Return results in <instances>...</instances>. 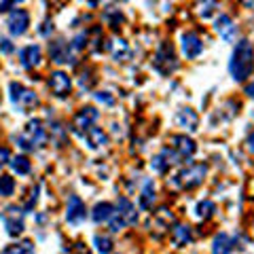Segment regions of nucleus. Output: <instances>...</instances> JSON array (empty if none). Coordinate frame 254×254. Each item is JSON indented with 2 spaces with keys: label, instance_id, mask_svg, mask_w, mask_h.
Wrapping results in <instances>:
<instances>
[{
  "label": "nucleus",
  "instance_id": "c756f323",
  "mask_svg": "<svg viewBox=\"0 0 254 254\" xmlns=\"http://www.w3.org/2000/svg\"><path fill=\"white\" fill-rule=\"evenodd\" d=\"M13 51H15V47H13V43L9 41V38L0 36V53H4V55H11Z\"/></svg>",
  "mask_w": 254,
  "mask_h": 254
},
{
  "label": "nucleus",
  "instance_id": "393cba45",
  "mask_svg": "<svg viewBox=\"0 0 254 254\" xmlns=\"http://www.w3.org/2000/svg\"><path fill=\"white\" fill-rule=\"evenodd\" d=\"M170 161H168V159H165V155L163 153H159V155H155L153 157V161H150V168H153L157 174H165V172H168L170 170Z\"/></svg>",
  "mask_w": 254,
  "mask_h": 254
},
{
  "label": "nucleus",
  "instance_id": "b1692460",
  "mask_svg": "<svg viewBox=\"0 0 254 254\" xmlns=\"http://www.w3.org/2000/svg\"><path fill=\"white\" fill-rule=\"evenodd\" d=\"M11 168H13L15 174H21V176H26V174H30L32 165H30V159H28V157L19 155V157L11 159Z\"/></svg>",
  "mask_w": 254,
  "mask_h": 254
},
{
  "label": "nucleus",
  "instance_id": "6e6552de",
  "mask_svg": "<svg viewBox=\"0 0 254 254\" xmlns=\"http://www.w3.org/2000/svg\"><path fill=\"white\" fill-rule=\"evenodd\" d=\"M49 89L53 95H58V98H66L70 89H72V81H70V76L66 72L58 70V72H51V76H49Z\"/></svg>",
  "mask_w": 254,
  "mask_h": 254
},
{
  "label": "nucleus",
  "instance_id": "aec40b11",
  "mask_svg": "<svg viewBox=\"0 0 254 254\" xmlns=\"http://www.w3.org/2000/svg\"><path fill=\"white\" fill-rule=\"evenodd\" d=\"M233 252V240L227 233H220L212 242V254H231Z\"/></svg>",
  "mask_w": 254,
  "mask_h": 254
},
{
  "label": "nucleus",
  "instance_id": "39448f33",
  "mask_svg": "<svg viewBox=\"0 0 254 254\" xmlns=\"http://www.w3.org/2000/svg\"><path fill=\"white\" fill-rule=\"evenodd\" d=\"M176 66H178V62H176V55H174L172 45L170 43H163L161 49H159L157 55H155V70L168 76L170 72L176 70Z\"/></svg>",
  "mask_w": 254,
  "mask_h": 254
},
{
  "label": "nucleus",
  "instance_id": "4468645a",
  "mask_svg": "<svg viewBox=\"0 0 254 254\" xmlns=\"http://www.w3.org/2000/svg\"><path fill=\"white\" fill-rule=\"evenodd\" d=\"M176 123L189 131H195L197 127H199V117H197L193 108H180L176 113Z\"/></svg>",
  "mask_w": 254,
  "mask_h": 254
},
{
  "label": "nucleus",
  "instance_id": "1a4fd4ad",
  "mask_svg": "<svg viewBox=\"0 0 254 254\" xmlns=\"http://www.w3.org/2000/svg\"><path fill=\"white\" fill-rule=\"evenodd\" d=\"M87 218V208L81 201V197L72 195L68 199V208H66V220L70 225H81V222Z\"/></svg>",
  "mask_w": 254,
  "mask_h": 254
},
{
  "label": "nucleus",
  "instance_id": "f704fd0d",
  "mask_svg": "<svg viewBox=\"0 0 254 254\" xmlns=\"http://www.w3.org/2000/svg\"><path fill=\"white\" fill-rule=\"evenodd\" d=\"M11 6H15V2H0V13H4V11H9Z\"/></svg>",
  "mask_w": 254,
  "mask_h": 254
},
{
  "label": "nucleus",
  "instance_id": "412c9836",
  "mask_svg": "<svg viewBox=\"0 0 254 254\" xmlns=\"http://www.w3.org/2000/svg\"><path fill=\"white\" fill-rule=\"evenodd\" d=\"M153 201H155V185H153V180H146L144 189H142V195H140V208L142 210L153 208Z\"/></svg>",
  "mask_w": 254,
  "mask_h": 254
},
{
  "label": "nucleus",
  "instance_id": "9b49d317",
  "mask_svg": "<svg viewBox=\"0 0 254 254\" xmlns=\"http://www.w3.org/2000/svg\"><path fill=\"white\" fill-rule=\"evenodd\" d=\"M203 51V43L201 38L193 34V32H187V34H182V53L187 55V60H195L199 58Z\"/></svg>",
  "mask_w": 254,
  "mask_h": 254
},
{
  "label": "nucleus",
  "instance_id": "7c9ffc66",
  "mask_svg": "<svg viewBox=\"0 0 254 254\" xmlns=\"http://www.w3.org/2000/svg\"><path fill=\"white\" fill-rule=\"evenodd\" d=\"M6 163H11V150L6 146H0V168H4Z\"/></svg>",
  "mask_w": 254,
  "mask_h": 254
},
{
  "label": "nucleus",
  "instance_id": "bb28decb",
  "mask_svg": "<svg viewBox=\"0 0 254 254\" xmlns=\"http://www.w3.org/2000/svg\"><path fill=\"white\" fill-rule=\"evenodd\" d=\"M93 244L100 254H110V250H113V242H110V237H106V235H95Z\"/></svg>",
  "mask_w": 254,
  "mask_h": 254
},
{
  "label": "nucleus",
  "instance_id": "7ed1b4c3",
  "mask_svg": "<svg viewBox=\"0 0 254 254\" xmlns=\"http://www.w3.org/2000/svg\"><path fill=\"white\" fill-rule=\"evenodd\" d=\"M205 174H208V165L205 163H193L189 165L187 170H182L176 178H174V185L180 189H193L197 185H201Z\"/></svg>",
  "mask_w": 254,
  "mask_h": 254
},
{
  "label": "nucleus",
  "instance_id": "9d476101",
  "mask_svg": "<svg viewBox=\"0 0 254 254\" xmlns=\"http://www.w3.org/2000/svg\"><path fill=\"white\" fill-rule=\"evenodd\" d=\"M98 119V110H95L93 106H85V108H81L76 113V117H74V131H78L83 136V133L89 129V127H93V121Z\"/></svg>",
  "mask_w": 254,
  "mask_h": 254
},
{
  "label": "nucleus",
  "instance_id": "f8f14e48",
  "mask_svg": "<svg viewBox=\"0 0 254 254\" xmlns=\"http://www.w3.org/2000/svg\"><path fill=\"white\" fill-rule=\"evenodd\" d=\"M170 148H174V153H176L180 159H190V157L195 155L197 144L189 136H174Z\"/></svg>",
  "mask_w": 254,
  "mask_h": 254
},
{
  "label": "nucleus",
  "instance_id": "20e7f679",
  "mask_svg": "<svg viewBox=\"0 0 254 254\" xmlns=\"http://www.w3.org/2000/svg\"><path fill=\"white\" fill-rule=\"evenodd\" d=\"M9 89H11V102L15 106H17L21 113H26V110L30 108H34L38 104V98H36V93L28 89V87H23L21 83H11L9 85Z\"/></svg>",
  "mask_w": 254,
  "mask_h": 254
},
{
  "label": "nucleus",
  "instance_id": "c9c22d12",
  "mask_svg": "<svg viewBox=\"0 0 254 254\" xmlns=\"http://www.w3.org/2000/svg\"><path fill=\"white\" fill-rule=\"evenodd\" d=\"M246 93H248L250 98H254V81H252V83H248V85H246Z\"/></svg>",
  "mask_w": 254,
  "mask_h": 254
},
{
  "label": "nucleus",
  "instance_id": "4be33fe9",
  "mask_svg": "<svg viewBox=\"0 0 254 254\" xmlns=\"http://www.w3.org/2000/svg\"><path fill=\"white\" fill-rule=\"evenodd\" d=\"M172 242L176 246H187L190 242V229L185 225H174L172 229Z\"/></svg>",
  "mask_w": 254,
  "mask_h": 254
},
{
  "label": "nucleus",
  "instance_id": "0eeeda50",
  "mask_svg": "<svg viewBox=\"0 0 254 254\" xmlns=\"http://www.w3.org/2000/svg\"><path fill=\"white\" fill-rule=\"evenodd\" d=\"M6 26H9V32L13 36L26 34V30L30 26V13L26 9H15L9 15V19H6Z\"/></svg>",
  "mask_w": 254,
  "mask_h": 254
},
{
  "label": "nucleus",
  "instance_id": "473e14b6",
  "mask_svg": "<svg viewBox=\"0 0 254 254\" xmlns=\"http://www.w3.org/2000/svg\"><path fill=\"white\" fill-rule=\"evenodd\" d=\"M95 98H98L100 102H104V104H113V95H108V91H100V93H95Z\"/></svg>",
  "mask_w": 254,
  "mask_h": 254
},
{
  "label": "nucleus",
  "instance_id": "a211bd4d",
  "mask_svg": "<svg viewBox=\"0 0 254 254\" xmlns=\"http://www.w3.org/2000/svg\"><path fill=\"white\" fill-rule=\"evenodd\" d=\"M216 32L220 34V38H225L227 43H231L235 38V23L229 15H220L216 19Z\"/></svg>",
  "mask_w": 254,
  "mask_h": 254
},
{
  "label": "nucleus",
  "instance_id": "6ab92c4d",
  "mask_svg": "<svg viewBox=\"0 0 254 254\" xmlns=\"http://www.w3.org/2000/svg\"><path fill=\"white\" fill-rule=\"evenodd\" d=\"M117 210H115V205L113 203H108V201H102V203H98L93 208V212H91V218H93V222H108L110 218H113V214H115Z\"/></svg>",
  "mask_w": 254,
  "mask_h": 254
},
{
  "label": "nucleus",
  "instance_id": "2eb2a0df",
  "mask_svg": "<svg viewBox=\"0 0 254 254\" xmlns=\"http://www.w3.org/2000/svg\"><path fill=\"white\" fill-rule=\"evenodd\" d=\"M19 62L23 68H34L41 64V47L38 45H30V47H23L19 51Z\"/></svg>",
  "mask_w": 254,
  "mask_h": 254
},
{
  "label": "nucleus",
  "instance_id": "2f4dec72",
  "mask_svg": "<svg viewBox=\"0 0 254 254\" xmlns=\"http://www.w3.org/2000/svg\"><path fill=\"white\" fill-rule=\"evenodd\" d=\"M30 195H32V197H30L28 203H26V210H32V208H34V203H36V199H38V187L32 189V193H30Z\"/></svg>",
  "mask_w": 254,
  "mask_h": 254
},
{
  "label": "nucleus",
  "instance_id": "f03ea898",
  "mask_svg": "<svg viewBox=\"0 0 254 254\" xmlns=\"http://www.w3.org/2000/svg\"><path fill=\"white\" fill-rule=\"evenodd\" d=\"M15 140H17V144L23 150H34L36 146H43L47 142V131H45L43 123L38 121V119H34V121H30L26 125V131H23L21 136H17Z\"/></svg>",
  "mask_w": 254,
  "mask_h": 254
},
{
  "label": "nucleus",
  "instance_id": "4c0bfd02",
  "mask_svg": "<svg viewBox=\"0 0 254 254\" xmlns=\"http://www.w3.org/2000/svg\"><path fill=\"white\" fill-rule=\"evenodd\" d=\"M252 117H254V113H252Z\"/></svg>",
  "mask_w": 254,
  "mask_h": 254
},
{
  "label": "nucleus",
  "instance_id": "ddd939ff",
  "mask_svg": "<svg viewBox=\"0 0 254 254\" xmlns=\"http://www.w3.org/2000/svg\"><path fill=\"white\" fill-rule=\"evenodd\" d=\"M117 214L123 218L125 225H136L138 222V212H136V205H133L127 197H121L117 203Z\"/></svg>",
  "mask_w": 254,
  "mask_h": 254
},
{
  "label": "nucleus",
  "instance_id": "cd10ccee",
  "mask_svg": "<svg viewBox=\"0 0 254 254\" xmlns=\"http://www.w3.org/2000/svg\"><path fill=\"white\" fill-rule=\"evenodd\" d=\"M113 55L117 62H123L125 58H129V47H127L125 41H117L115 47H113Z\"/></svg>",
  "mask_w": 254,
  "mask_h": 254
},
{
  "label": "nucleus",
  "instance_id": "c85d7f7f",
  "mask_svg": "<svg viewBox=\"0 0 254 254\" xmlns=\"http://www.w3.org/2000/svg\"><path fill=\"white\" fill-rule=\"evenodd\" d=\"M13 190H15V182L11 176H0V195L2 197H9L13 195Z\"/></svg>",
  "mask_w": 254,
  "mask_h": 254
},
{
  "label": "nucleus",
  "instance_id": "a878e982",
  "mask_svg": "<svg viewBox=\"0 0 254 254\" xmlns=\"http://www.w3.org/2000/svg\"><path fill=\"white\" fill-rule=\"evenodd\" d=\"M214 210H216V205H214L210 199H205V201H199V203H197L195 214H197L199 218H210L212 214H214Z\"/></svg>",
  "mask_w": 254,
  "mask_h": 254
},
{
  "label": "nucleus",
  "instance_id": "5701e85b",
  "mask_svg": "<svg viewBox=\"0 0 254 254\" xmlns=\"http://www.w3.org/2000/svg\"><path fill=\"white\" fill-rule=\"evenodd\" d=\"M0 254H34V244H32L30 240H23L19 244L6 246V248L0 252Z\"/></svg>",
  "mask_w": 254,
  "mask_h": 254
},
{
  "label": "nucleus",
  "instance_id": "423d86ee",
  "mask_svg": "<svg viewBox=\"0 0 254 254\" xmlns=\"http://www.w3.org/2000/svg\"><path fill=\"white\" fill-rule=\"evenodd\" d=\"M2 222H4V229L6 233L17 237L23 233V229H26V225H23V212L17 208V205H9L4 212H2Z\"/></svg>",
  "mask_w": 254,
  "mask_h": 254
},
{
  "label": "nucleus",
  "instance_id": "f3484780",
  "mask_svg": "<svg viewBox=\"0 0 254 254\" xmlns=\"http://www.w3.org/2000/svg\"><path fill=\"white\" fill-rule=\"evenodd\" d=\"M70 51H72V47H70L68 43H64V41H55L51 45V58H53V62H58V64L72 62V55H70Z\"/></svg>",
  "mask_w": 254,
  "mask_h": 254
},
{
  "label": "nucleus",
  "instance_id": "f257e3e1",
  "mask_svg": "<svg viewBox=\"0 0 254 254\" xmlns=\"http://www.w3.org/2000/svg\"><path fill=\"white\" fill-rule=\"evenodd\" d=\"M254 70V49L250 41H240L235 45L233 55H231V62H229V72L235 81H246Z\"/></svg>",
  "mask_w": 254,
  "mask_h": 254
},
{
  "label": "nucleus",
  "instance_id": "dca6fc26",
  "mask_svg": "<svg viewBox=\"0 0 254 254\" xmlns=\"http://www.w3.org/2000/svg\"><path fill=\"white\" fill-rule=\"evenodd\" d=\"M83 138H85V142H87V146H89V148H102V146L108 144V136L100 129V127H95V125L89 127V129L83 133Z\"/></svg>",
  "mask_w": 254,
  "mask_h": 254
},
{
  "label": "nucleus",
  "instance_id": "72a5a7b5",
  "mask_svg": "<svg viewBox=\"0 0 254 254\" xmlns=\"http://www.w3.org/2000/svg\"><path fill=\"white\" fill-rule=\"evenodd\" d=\"M214 6H216V4H214V2H205V4L201 6V17H210V15H212V9H214Z\"/></svg>",
  "mask_w": 254,
  "mask_h": 254
},
{
  "label": "nucleus",
  "instance_id": "e433bc0d",
  "mask_svg": "<svg viewBox=\"0 0 254 254\" xmlns=\"http://www.w3.org/2000/svg\"><path fill=\"white\" fill-rule=\"evenodd\" d=\"M248 146H250V150L254 153V133H250V136H248Z\"/></svg>",
  "mask_w": 254,
  "mask_h": 254
}]
</instances>
